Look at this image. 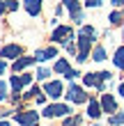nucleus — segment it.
Here are the masks:
<instances>
[{
	"label": "nucleus",
	"mask_w": 124,
	"mask_h": 126,
	"mask_svg": "<svg viewBox=\"0 0 124 126\" xmlns=\"http://www.w3.org/2000/svg\"><path fill=\"white\" fill-rule=\"evenodd\" d=\"M90 44H92V37H87V34L78 37V57H76L78 62L87 60V55H90Z\"/></svg>",
	"instance_id": "1"
},
{
	"label": "nucleus",
	"mask_w": 124,
	"mask_h": 126,
	"mask_svg": "<svg viewBox=\"0 0 124 126\" xmlns=\"http://www.w3.org/2000/svg\"><path fill=\"white\" fill-rule=\"evenodd\" d=\"M69 112H71V108L64 106V103H51V106L44 110L46 117H64V115H69Z\"/></svg>",
	"instance_id": "2"
},
{
	"label": "nucleus",
	"mask_w": 124,
	"mask_h": 126,
	"mask_svg": "<svg viewBox=\"0 0 124 126\" xmlns=\"http://www.w3.org/2000/svg\"><path fill=\"white\" fill-rule=\"evenodd\" d=\"M14 119H16V124H23V126H37L39 117H37V112H32V110H25V112H18Z\"/></svg>",
	"instance_id": "3"
},
{
	"label": "nucleus",
	"mask_w": 124,
	"mask_h": 126,
	"mask_svg": "<svg viewBox=\"0 0 124 126\" xmlns=\"http://www.w3.org/2000/svg\"><path fill=\"white\" fill-rule=\"evenodd\" d=\"M67 99H69L71 103H85V101H87V94H85L78 85H71L69 92H67Z\"/></svg>",
	"instance_id": "4"
},
{
	"label": "nucleus",
	"mask_w": 124,
	"mask_h": 126,
	"mask_svg": "<svg viewBox=\"0 0 124 126\" xmlns=\"http://www.w3.org/2000/svg\"><path fill=\"white\" fill-rule=\"evenodd\" d=\"M104 73H85V85L87 87H97V90H104Z\"/></svg>",
	"instance_id": "5"
},
{
	"label": "nucleus",
	"mask_w": 124,
	"mask_h": 126,
	"mask_svg": "<svg viewBox=\"0 0 124 126\" xmlns=\"http://www.w3.org/2000/svg\"><path fill=\"white\" fill-rule=\"evenodd\" d=\"M67 37H74V32H71V25H60L53 30V41H62L67 44Z\"/></svg>",
	"instance_id": "6"
},
{
	"label": "nucleus",
	"mask_w": 124,
	"mask_h": 126,
	"mask_svg": "<svg viewBox=\"0 0 124 126\" xmlns=\"http://www.w3.org/2000/svg\"><path fill=\"white\" fill-rule=\"evenodd\" d=\"M44 92L48 96H53V99H57V96H62V83L60 80H48V83L44 85Z\"/></svg>",
	"instance_id": "7"
},
{
	"label": "nucleus",
	"mask_w": 124,
	"mask_h": 126,
	"mask_svg": "<svg viewBox=\"0 0 124 126\" xmlns=\"http://www.w3.org/2000/svg\"><path fill=\"white\" fill-rule=\"evenodd\" d=\"M18 55H21V46H16V44H9V46H5L0 50V57L2 60H16Z\"/></svg>",
	"instance_id": "8"
},
{
	"label": "nucleus",
	"mask_w": 124,
	"mask_h": 126,
	"mask_svg": "<svg viewBox=\"0 0 124 126\" xmlns=\"http://www.w3.org/2000/svg\"><path fill=\"white\" fill-rule=\"evenodd\" d=\"M64 7L71 12V16H74L76 23H81V21H83V12H81V7H78V0H64Z\"/></svg>",
	"instance_id": "9"
},
{
	"label": "nucleus",
	"mask_w": 124,
	"mask_h": 126,
	"mask_svg": "<svg viewBox=\"0 0 124 126\" xmlns=\"http://www.w3.org/2000/svg\"><path fill=\"white\" fill-rule=\"evenodd\" d=\"M101 108H104L106 112H117V103H115V99H113L110 94L101 96Z\"/></svg>",
	"instance_id": "10"
},
{
	"label": "nucleus",
	"mask_w": 124,
	"mask_h": 126,
	"mask_svg": "<svg viewBox=\"0 0 124 126\" xmlns=\"http://www.w3.org/2000/svg\"><path fill=\"white\" fill-rule=\"evenodd\" d=\"M35 57H37V62H46V60H51V57H57V50L53 46L46 48V50H35Z\"/></svg>",
	"instance_id": "11"
},
{
	"label": "nucleus",
	"mask_w": 124,
	"mask_h": 126,
	"mask_svg": "<svg viewBox=\"0 0 124 126\" xmlns=\"http://www.w3.org/2000/svg\"><path fill=\"white\" fill-rule=\"evenodd\" d=\"M25 9L30 16H37L41 12V0H25Z\"/></svg>",
	"instance_id": "12"
},
{
	"label": "nucleus",
	"mask_w": 124,
	"mask_h": 126,
	"mask_svg": "<svg viewBox=\"0 0 124 126\" xmlns=\"http://www.w3.org/2000/svg\"><path fill=\"white\" fill-rule=\"evenodd\" d=\"M99 115H101V103H97L94 99H90V103H87V117L97 119Z\"/></svg>",
	"instance_id": "13"
},
{
	"label": "nucleus",
	"mask_w": 124,
	"mask_h": 126,
	"mask_svg": "<svg viewBox=\"0 0 124 126\" xmlns=\"http://www.w3.org/2000/svg\"><path fill=\"white\" fill-rule=\"evenodd\" d=\"M35 60H37V57H21V60H14V66H12V69H14V73H16V71H21V69H25V66L28 64H32Z\"/></svg>",
	"instance_id": "14"
},
{
	"label": "nucleus",
	"mask_w": 124,
	"mask_h": 126,
	"mask_svg": "<svg viewBox=\"0 0 124 126\" xmlns=\"http://www.w3.org/2000/svg\"><path fill=\"white\" fill-rule=\"evenodd\" d=\"M115 66H117V69H124V46H120L117 50H115Z\"/></svg>",
	"instance_id": "15"
},
{
	"label": "nucleus",
	"mask_w": 124,
	"mask_h": 126,
	"mask_svg": "<svg viewBox=\"0 0 124 126\" xmlns=\"http://www.w3.org/2000/svg\"><path fill=\"white\" fill-rule=\"evenodd\" d=\"M53 71H55V73H67V71H69V62L64 60V57H62V60H57L55 66H53Z\"/></svg>",
	"instance_id": "16"
},
{
	"label": "nucleus",
	"mask_w": 124,
	"mask_h": 126,
	"mask_svg": "<svg viewBox=\"0 0 124 126\" xmlns=\"http://www.w3.org/2000/svg\"><path fill=\"white\" fill-rule=\"evenodd\" d=\"M92 60H94V62H104V60H106V50H104V46H97V48H94Z\"/></svg>",
	"instance_id": "17"
},
{
	"label": "nucleus",
	"mask_w": 124,
	"mask_h": 126,
	"mask_svg": "<svg viewBox=\"0 0 124 126\" xmlns=\"http://www.w3.org/2000/svg\"><path fill=\"white\" fill-rule=\"evenodd\" d=\"M9 83H12V87H14V92L18 94V92H21V87H23V78H21V76H16V73H14Z\"/></svg>",
	"instance_id": "18"
},
{
	"label": "nucleus",
	"mask_w": 124,
	"mask_h": 126,
	"mask_svg": "<svg viewBox=\"0 0 124 126\" xmlns=\"http://www.w3.org/2000/svg\"><path fill=\"white\" fill-rule=\"evenodd\" d=\"M108 124H110V126H120V124H124V112H120V115H113L110 119H108Z\"/></svg>",
	"instance_id": "19"
},
{
	"label": "nucleus",
	"mask_w": 124,
	"mask_h": 126,
	"mask_svg": "<svg viewBox=\"0 0 124 126\" xmlns=\"http://www.w3.org/2000/svg\"><path fill=\"white\" fill-rule=\"evenodd\" d=\"M81 34H87V37H94V28H90V25H83V28H81Z\"/></svg>",
	"instance_id": "20"
},
{
	"label": "nucleus",
	"mask_w": 124,
	"mask_h": 126,
	"mask_svg": "<svg viewBox=\"0 0 124 126\" xmlns=\"http://www.w3.org/2000/svg\"><path fill=\"white\" fill-rule=\"evenodd\" d=\"M48 76H51V71H48V69H39V71H37V78H39V80H46Z\"/></svg>",
	"instance_id": "21"
},
{
	"label": "nucleus",
	"mask_w": 124,
	"mask_h": 126,
	"mask_svg": "<svg viewBox=\"0 0 124 126\" xmlns=\"http://www.w3.org/2000/svg\"><path fill=\"white\" fill-rule=\"evenodd\" d=\"M78 124H81V119H78V117H71V119H67L62 126H78Z\"/></svg>",
	"instance_id": "22"
},
{
	"label": "nucleus",
	"mask_w": 124,
	"mask_h": 126,
	"mask_svg": "<svg viewBox=\"0 0 124 126\" xmlns=\"http://www.w3.org/2000/svg\"><path fill=\"white\" fill-rule=\"evenodd\" d=\"M120 21H122V16H120V12H113V14H110V23H115V25H117Z\"/></svg>",
	"instance_id": "23"
},
{
	"label": "nucleus",
	"mask_w": 124,
	"mask_h": 126,
	"mask_svg": "<svg viewBox=\"0 0 124 126\" xmlns=\"http://www.w3.org/2000/svg\"><path fill=\"white\" fill-rule=\"evenodd\" d=\"M7 9H9V12L18 9V2H16V0H7Z\"/></svg>",
	"instance_id": "24"
},
{
	"label": "nucleus",
	"mask_w": 124,
	"mask_h": 126,
	"mask_svg": "<svg viewBox=\"0 0 124 126\" xmlns=\"http://www.w3.org/2000/svg\"><path fill=\"white\" fill-rule=\"evenodd\" d=\"M101 0H85V7H99Z\"/></svg>",
	"instance_id": "25"
},
{
	"label": "nucleus",
	"mask_w": 124,
	"mask_h": 126,
	"mask_svg": "<svg viewBox=\"0 0 124 126\" xmlns=\"http://www.w3.org/2000/svg\"><path fill=\"white\" fill-rule=\"evenodd\" d=\"M21 78H23V85H30L32 83V76H30V73H23Z\"/></svg>",
	"instance_id": "26"
},
{
	"label": "nucleus",
	"mask_w": 124,
	"mask_h": 126,
	"mask_svg": "<svg viewBox=\"0 0 124 126\" xmlns=\"http://www.w3.org/2000/svg\"><path fill=\"white\" fill-rule=\"evenodd\" d=\"M64 76H67V78L71 80V78H76V76H78V71H76V69H69L67 73H64Z\"/></svg>",
	"instance_id": "27"
},
{
	"label": "nucleus",
	"mask_w": 124,
	"mask_h": 126,
	"mask_svg": "<svg viewBox=\"0 0 124 126\" xmlns=\"http://www.w3.org/2000/svg\"><path fill=\"white\" fill-rule=\"evenodd\" d=\"M64 48H67L69 53H76V46H74V44H71V41H67V44H64Z\"/></svg>",
	"instance_id": "28"
},
{
	"label": "nucleus",
	"mask_w": 124,
	"mask_h": 126,
	"mask_svg": "<svg viewBox=\"0 0 124 126\" xmlns=\"http://www.w3.org/2000/svg\"><path fill=\"white\" fill-rule=\"evenodd\" d=\"M0 101H5V83H0Z\"/></svg>",
	"instance_id": "29"
},
{
	"label": "nucleus",
	"mask_w": 124,
	"mask_h": 126,
	"mask_svg": "<svg viewBox=\"0 0 124 126\" xmlns=\"http://www.w3.org/2000/svg\"><path fill=\"white\" fill-rule=\"evenodd\" d=\"M2 12H7V2H2V0H0V14Z\"/></svg>",
	"instance_id": "30"
},
{
	"label": "nucleus",
	"mask_w": 124,
	"mask_h": 126,
	"mask_svg": "<svg viewBox=\"0 0 124 126\" xmlns=\"http://www.w3.org/2000/svg\"><path fill=\"white\" fill-rule=\"evenodd\" d=\"M5 69H7V62H5V60H0V73H2Z\"/></svg>",
	"instance_id": "31"
},
{
	"label": "nucleus",
	"mask_w": 124,
	"mask_h": 126,
	"mask_svg": "<svg viewBox=\"0 0 124 126\" xmlns=\"http://www.w3.org/2000/svg\"><path fill=\"white\" fill-rule=\"evenodd\" d=\"M113 5L115 7H124V0H113Z\"/></svg>",
	"instance_id": "32"
},
{
	"label": "nucleus",
	"mask_w": 124,
	"mask_h": 126,
	"mask_svg": "<svg viewBox=\"0 0 124 126\" xmlns=\"http://www.w3.org/2000/svg\"><path fill=\"white\" fill-rule=\"evenodd\" d=\"M120 94H122V99H124V83H120Z\"/></svg>",
	"instance_id": "33"
},
{
	"label": "nucleus",
	"mask_w": 124,
	"mask_h": 126,
	"mask_svg": "<svg viewBox=\"0 0 124 126\" xmlns=\"http://www.w3.org/2000/svg\"><path fill=\"white\" fill-rule=\"evenodd\" d=\"M0 126H9V124H7V122H0Z\"/></svg>",
	"instance_id": "34"
}]
</instances>
